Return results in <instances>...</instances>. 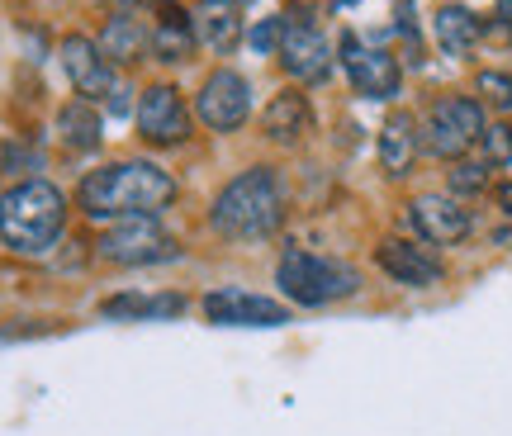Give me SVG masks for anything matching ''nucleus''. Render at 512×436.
<instances>
[{"label":"nucleus","instance_id":"5","mask_svg":"<svg viewBox=\"0 0 512 436\" xmlns=\"http://www.w3.org/2000/svg\"><path fill=\"white\" fill-rule=\"evenodd\" d=\"M484 138V109L470 95H446L427 109V128H422V143L437 157H465L470 147Z\"/></svg>","mask_w":512,"mask_h":436},{"label":"nucleus","instance_id":"26","mask_svg":"<svg viewBox=\"0 0 512 436\" xmlns=\"http://www.w3.org/2000/svg\"><path fill=\"white\" fill-rule=\"evenodd\" d=\"M280 29H285L280 19H261V24L252 29V48H256V53H280Z\"/></svg>","mask_w":512,"mask_h":436},{"label":"nucleus","instance_id":"31","mask_svg":"<svg viewBox=\"0 0 512 436\" xmlns=\"http://www.w3.org/2000/svg\"><path fill=\"white\" fill-rule=\"evenodd\" d=\"M223 5H238V0H223Z\"/></svg>","mask_w":512,"mask_h":436},{"label":"nucleus","instance_id":"30","mask_svg":"<svg viewBox=\"0 0 512 436\" xmlns=\"http://www.w3.org/2000/svg\"><path fill=\"white\" fill-rule=\"evenodd\" d=\"M332 5H356V0H332Z\"/></svg>","mask_w":512,"mask_h":436},{"label":"nucleus","instance_id":"32","mask_svg":"<svg viewBox=\"0 0 512 436\" xmlns=\"http://www.w3.org/2000/svg\"><path fill=\"white\" fill-rule=\"evenodd\" d=\"M0 204H5V200H0Z\"/></svg>","mask_w":512,"mask_h":436},{"label":"nucleus","instance_id":"25","mask_svg":"<svg viewBox=\"0 0 512 436\" xmlns=\"http://www.w3.org/2000/svg\"><path fill=\"white\" fill-rule=\"evenodd\" d=\"M484 185H489V162H460L451 171V190H460V195H475Z\"/></svg>","mask_w":512,"mask_h":436},{"label":"nucleus","instance_id":"1","mask_svg":"<svg viewBox=\"0 0 512 436\" xmlns=\"http://www.w3.org/2000/svg\"><path fill=\"white\" fill-rule=\"evenodd\" d=\"M76 200L91 218H152L176 200V181L157 162H114L91 171Z\"/></svg>","mask_w":512,"mask_h":436},{"label":"nucleus","instance_id":"4","mask_svg":"<svg viewBox=\"0 0 512 436\" xmlns=\"http://www.w3.org/2000/svg\"><path fill=\"white\" fill-rule=\"evenodd\" d=\"M275 285L290 294L294 304L318 309L332 299H351L361 290V271L347 261H332V256H313V252H285L275 266Z\"/></svg>","mask_w":512,"mask_h":436},{"label":"nucleus","instance_id":"9","mask_svg":"<svg viewBox=\"0 0 512 436\" xmlns=\"http://www.w3.org/2000/svg\"><path fill=\"white\" fill-rule=\"evenodd\" d=\"M204 313H209V323H219V327H280V323H290V309H285V304H275L266 294L238 290V285L204 294Z\"/></svg>","mask_w":512,"mask_h":436},{"label":"nucleus","instance_id":"19","mask_svg":"<svg viewBox=\"0 0 512 436\" xmlns=\"http://www.w3.org/2000/svg\"><path fill=\"white\" fill-rule=\"evenodd\" d=\"M437 43L446 48L451 57H465L475 53L479 43V19L465 10V5H441L437 10Z\"/></svg>","mask_w":512,"mask_h":436},{"label":"nucleus","instance_id":"8","mask_svg":"<svg viewBox=\"0 0 512 436\" xmlns=\"http://www.w3.org/2000/svg\"><path fill=\"white\" fill-rule=\"evenodd\" d=\"M280 62L290 67L294 81H323L332 62L328 38L309 24V15H280Z\"/></svg>","mask_w":512,"mask_h":436},{"label":"nucleus","instance_id":"16","mask_svg":"<svg viewBox=\"0 0 512 436\" xmlns=\"http://www.w3.org/2000/svg\"><path fill=\"white\" fill-rule=\"evenodd\" d=\"M418 157V124H413V114H389L380 128V166L389 176H403L408 166Z\"/></svg>","mask_w":512,"mask_h":436},{"label":"nucleus","instance_id":"11","mask_svg":"<svg viewBox=\"0 0 512 436\" xmlns=\"http://www.w3.org/2000/svg\"><path fill=\"white\" fill-rule=\"evenodd\" d=\"M342 67H347L356 95H366V100H394L399 95V62L384 48H361V38H342Z\"/></svg>","mask_w":512,"mask_h":436},{"label":"nucleus","instance_id":"15","mask_svg":"<svg viewBox=\"0 0 512 436\" xmlns=\"http://www.w3.org/2000/svg\"><path fill=\"white\" fill-rule=\"evenodd\" d=\"M309 128H313V109L299 91H280L271 105H266V114H261V133H266L271 143H299Z\"/></svg>","mask_w":512,"mask_h":436},{"label":"nucleus","instance_id":"23","mask_svg":"<svg viewBox=\"0 0 512 436\" xmlns=\"http://www.w3.org/2000/svg\"><path fill=\"white\" fill-rule=\"evenodd\" d=\"M475 91L484 95L489 105H498V109H512V76H508V72H479Z\"/></svg>","mask_w":512,"mask_h":436},{"label":"nucleus","instance_id":"20","mask_svg":"<svg viewBox=\"0 0 512 436\" xmlns=\"http://www.w3.org/2000/svg\"><path fill=\"white\" fill-rule=\"evenodd\" d=\"M57 133H62V143L72 147V152H91V147H100V114H95L91 100L62 105V114H57Z\"/></svg>","mask_w":512,"mask_h":436},{"label":"nucleus","instance_id":"13","mask_svg":"<svg viewBox=\"0 0 512 436\" xmlns=\"http://www.w3.org/2000/svg\"><path fill=\"white\" fill-rule=\"evenodd\" d=\"M375 266H380L389 280H399L408 290H427L441 280V261L418 242H403V237H384L375 247Z\"/></svg>","mask_w":512,"mask_h":436},{"label":"nucleus","instance_id":"24","mask_svg":"<svg viewBox=\"0 0 512 436\" xmlns=\"http://www.w3.org/2000/svg\"><path fill=\"white\" fill-rule=\"evenodd\" d=\"M484 162L489 166H503V162H512V128L508 124H494V128H484Z\"/></svg>","mask_w":512,"mask_h":436},{"label":"nucleus","instance_id":"21","mask_svg":"<svg viewBox=\"0 0 512 436\" xmlns=\"http://www.w3.org/2000/svg\"><path fill=\"white\" fill-rule=\"evenodd\" d=\"M147 38L152 34H143V24L133 15H110L105 34H100V53L110 57V62H138L147 48Z\"/></svg>","mask_w":512,"mask_h":436},{"label":"nucleus","instance_id":"22","mask_svg":"<svg viewBox=\"0 0 512 436\" xmlns=\"http://www.w3.org/2000/svg\"><path fill=\"white\" fill-rule=\"evenodd\" d=\"M185 299L181 294H162V299H143V294H119V299H105L100 313L105 318H166V313H181Z\"/></svg>","mask_w":512,"mask_h":436},{"label":"nucleus","instance_id":"12","mask_svg":"<svg viewBox=\"0 0 512 436\" xmlns=\"http://www.w3.org/2000/svg\"><path fill=\"white\" fill-rule=\"evenodd\" d=\"M138 133L157 147H171V143H185V138H190V109H185L176 86H152V91H143V100H138Z\"/></svg>","mask_w":512,"mask_h":436},{"label":"nucleus","instance_id":"28","mask_svg":"<svg viewBox=\"0 0 512 436\" xmlns=\"http://www.w3.org/2000/svg\"><path fill=\"white\" fill-rule=\"evenodd\" d=\"M498 204H503V209L512 214V181H508V185H498Z\"/></svg>","mask_w":512,"mask_h":436},{"label":"nucleus","instance_id":"10","mask_svg":"<svg viewBox=\"0 0 512 436\" xmlns=\"http://www.w3.org/2000/svg\"><path fill=\"white\" fill-rule=\"evenodd\" d=\"M408 228L422 237V242H432V247H456L470 237V209L451 195H418V200L408 204Z\"/></svg>","mask_w":512,"mask_h":436},{"label":"nucleus","instance_id":"3","mask_svg":"<svg viewBox=\"0 0 512 436\" xmlns=\"http://www.w3.org/2000/svg\"><path fill=\"white\" fill-rule=\"evenodd\" d=\"M67 223V200L62 190L48 181H24L15 185L5 204H0V237L15 247V252H48Z\"/></svg>","mask_w":512,"mask_h":436},{"label":"nucleus","instance_id":"18","mask_svg":"<svg viewBox=\"0 0 512 436\" xmlns=\"http://www.w3.org/2000/svg\"><path fill=\"white\" fill-rule=\"evenodd\" d=\"M147 48L162 57V62H185L190 48H195V34H190V15L176 10V5H162V19H157V29L147 38Z\"/></svg>","mask_w":512,"mask_h":436},{"label":"nucleus","instance_id":"17","mask_svg":"<svg viewBox=\"0 0 512 436\" xmlns=\"http://www.w3.org/2000/svg\"><path fill=\"white\" fill-rule=\"evenodd\" d=\"M190 24H195V38H200L209 53H219V57L233 53V48H238V38H242V19L233 15V5H223V0H209Z\"/></svg>","mask_w":512,"mask_h":436},{"label":"nucleus","instance_id":"29","mask_svg":"<svg viewBox=\"0 0 512 436\" xmlns=\"http://www.w3.org/2000/svg\"><path fill=\"white\" fill-rule=\"evenodd\" d=\"M498 15H503V19L512 24V0H498Z\"/></svg>","mask_w":512,"mask_h":436},{"label":"nucleus","instance_id":"14","mask_svg":"<svg viewBox=\"0 0 512 436\" xmlns=\"http://www.w3.org/2000/svg\"><path fill=\"white\" fill-rule=\"evenodd\" d=\"M62 67H67V81H72L86 100H100V95L114 91L110 57L100 53V43H91V38H81V34L62 38Z\"/></svg>","mask_w":512,"mask_h":436},{"label":"nucleus","instance_id":"27","mask_svg":"<svg viewBox=\"0 0 512 436\" xmlns=\"http://www.w3.org/2000/svg\"><path fill=\"white\" fill-rule=\"evenodd\" d=\"M110 114H128V91L124 86H114L110 91Z\"/></svg>","mask_w":512,"mask_h":436},{"label":"nucleus","instance_id":"6","mask_svg":"<svg viewBox=\"0 0 512 436\" xmlns=\"http://www.w3.org/2000/svg\"><path fill=\"white\" fill-rule=\"evenodd\" d=\"M100 256L114 266H162L181 256V242L171 233H162L152 218H128L114 233L100 237Z\"/></svg>","mask_w":512,"mask_h":436},{"label":"nucleus","instance_id":"2","mask_svg":"<svg viewBox=\"0 0 512 436\" xmlns=\"http://www.w3.org/2000/svg\"><path fill=\"white\" fill-rule=\"evenodd\" d=\"M209 223L223 237H238V242H261L285 223V190L275 181L271 166H252L242 171L238 181H228L214 200Z\"/></svg>","mask_w":512,"mask_h":436},{"label":"nucleus","instance_id":"7","mask_svg":"<svg viewBox=\"0 0 512 436\" xmlns=\"http://www.w3.org/2000/svg\"><path fill=\"white\" fill-rule=\"evenodd\" d=\"M195 109H200L204 128H214V133H233V128L247 124L252 86H247L238 72H214L200 86V95H195Z\"/></svg>","mask_w":512,"mask_h":436}]
</instances>
